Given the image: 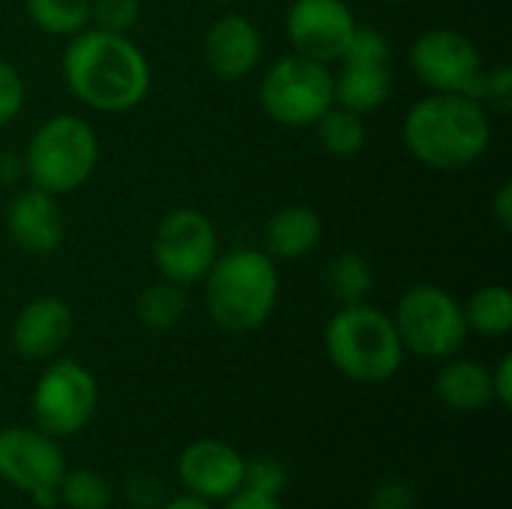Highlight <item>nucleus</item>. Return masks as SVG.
<instances>
[{"label":"nucleus","mask_w":512,"mask_h":509,"mask_svg":"<svg viewBox=\"0 0 512 509\" xmlns=\"http://www.w3.org/2000/svg\"><path fill=\"white\" fill-rule=\"evenodd\" d=\"M486 108H495L501 114H510L512 108V66L498 63L492 69H486L483 84H480V96H477Z\"/></svg>","instance_id":"nucleus-27"},{"label":"nucleus","mask_w":512,"mask_h":509,"mask_svg":"<svg viewBox=\"0 0 512 509\" xmlns=\"http://www.w3.org/2000/svg\"><path fill=\"white\" fill-rule=\"evenodd\" d=\"M6 231L27 255H54L66 240V222L57 195H48L36 186L15 195L6 210Z\"/></svg>","instance_id":"nucleus-15"},{"label":"nucleus","mask_w":512,"mask_h":509,"mask_svg":"<svg viewBox=\"0 0 512 509\" xmlns=\"http://www.w3.org/2000/svg\"><path fill=\"white\" fill-rule=\"evenodd\" d=\"M21 108H24V78L9 60H0V129L9 126L21 114Z\"/></svg>","instance_id":"nucleus-29"},{"label":"nucleus","mask_w":512,"mask_h":509,"mask_svg":"<svg viewBox=\"0 0 512 509\" xmlns=\"http://www.w3.org/2000/svg\"><path fill=\"white\" fill-rule=\"evenodd\" d=\"M219 255V237L207 213L195 207H177L165 213L153 231V261L162 279L177 285H195L207 276Z\"/></svg>","instance_id":"nucleus-8"},{"label":"nucleus","mask_w":512,"mask_h":509,"mask_svg":"<svg viewBox=\"0 0 512 509\" xmlns=\"http://www.w3.org/2000/svg\"><path fill=\"white\" fill-rule=\"evenodd\" d=\"M264 39L255 27L240 12H225L219 15L207 33H204V60L210 72L222 81H243L252 75L261 63Z\"/></svg>","instance_id":"nucleus-14"},{"label":"nucleus","mask_w":512,"mask_h":509,"mask_svg":"<svg viewBox=\"0 0 512 509\" xmlns=\"http://www.w3.org/2000/svg\"><path fill=\"white\" fill-rule=\"evenodd\" d=\"M204 303L222 333L261 330L279 303V270L264 249H231L216 255L204 276Z\"/></svg>","instance_id":"nucleus-3"},{"label":"nucleus","mask_w":512,"mask_h":509,"mask_svg":"<svg viewBox=\"0 0 512 509\" xmlns=\"http://www.w3.org/2000/svg\"><path fill=\"white\" fill-rule=\"evenodd\" d=\"M468 330L501 339L512 330V294L507 285H483L471 294V300L462 306Z\"/></svg>","instance_id":"nucleus-21"},{"label":"nucleus","mask_w":512,"mask_h":509,"mask_svg":"<svg viewBox=\"0 0 512 509\" xmlns=\"http://www.w3.org/2000/svg\"><path fill=\"white\" fill-rule=\"evenodd\" d=\"M324 348L330 363L357 384H384L402 369L405 360L393 315L372 303L342 306L327 321Z\"/></svg>","instance_id":"nucleus-4"},{"label":"nucleus","mask_w":512,"mask_h":509,"mask_svg":"<svg viewBox=\"0 0 512 509\" xmlns=\"http://www.w3.org/2000/svg\"><path fill=\"white\" fill-rule=\"evenodd\" d=\"M390 90V60L342 57V69L333 75V102L357 114L378 111L390 99Z\"/></svg>","instance_id":"nucleus-17"},{"label":"nucleus","mask_w":512,"mask_h":509,"mask_svg":"<svg viewBox=\"0 0 512 509\" xmlns=\"http://www.w3.org/2000/svg\"><path fill=\"white\" fill-rule=\"evenodd\" d=\"M357 30V18L345 0H294L285 15V36L294 54L333 63L342 60Z\"/></svg>","instance_id":"nucleus-11"},{"label":"nucleus","mask_w":512,"mask_h":509,"mask_svg":"<svg viewBox=\"0 0 512 509\" xmlns=\"http://www.w3.org/2000/svg\"><path fill=\"white\" fill-rule=\"evenodd\" d=\"M492 216L498 219V225L501 228H512V183H501L498 186V192L492 195Z\"/></svg>","instance_id":"nucleus-33"},{"label":"nucleus","mask_w":512,"mask_h":509,"mask_svg":"<svg viewBox=\"0 0 512 509\" xmlns=\"http://www.w3.org/2000/svg\"><path fill=\"white\" fill-rule=\"evenodd\" d=\"M324 285L339 306L366 303L375 288V270L360 252H339L324 267Z\"/></svg>","instance_id":"nucleus-20"},{"label":"nucleus","mask_w":512,"mask_h":509,"mask_svg":"<svg viewBox=\"0 0 512 509\" xmlns=\"http://www.w3.org/2000/svg\"><path fill=\"white\" fill-rule=\"evenodd\" d=\"M411 69L435 93L480 96L486 75L480 48L453 27H432L411 45Z\"/></svg>","instance_id":"nucleus-10"},{"label":"nucleus","mask_w":512,"mask_h":509,"mask_svg":"<svg viewBox=\"0 0 512 509\" xmlns=\"http://www.w3.org/2000/svg\"><path fill=\"white\" fill-rule=\"evenodd\" d=\"M288 483V474H285V465L276 462V459H255L246 465V480H243V489H252V492H261V495H273L279 498V492L285 489Z\"/></svg>","instance_id":"nucleus-28"},{"label":"nucleus","mask_w":512,"mask_h":509,"mask_svg":"<svg viewBox=\"0 0 512 509\" xmlns=\"http://www.w3.org/2000/svg\"><path fill=\"white\" fill-rule=\"evenodd\" d=\"M393 324L399 330L402 348L426 360L453 357L462 351L471 333L462 303L441 285L408 288L396 306Z\"/></svg>","instance_id":"nucleus-6"},{"label":"nucleus","mask_w":512,"mask_h":509,"mask_svg":"<svg viewBox=\"0 0 512 509\" xmlns=\"http://www.w3.org/2000/svg\"><path fill=\"white\" fill-rule=\"evenodd\" d=\"M225 509H285L279 504V498L273 495H261V492H252V489H240L237 495H231L225 501Z\"/></svg>","instance_id":"nucleus-32"},{"label":"nucleus","mask_w":512,"mask_h":509,"mask_svg":"<svg viewBox=\"0 0 512 509\" xmlns=\"http://www.w3.org/2000/svg\"><path fill=\"white\" fill-rule=\"evenodd\" d=\"M96 402H99V384L90 375V369H84L75 360L51 363L39 375L30 396L33 420L51 438H69L81 432L90 423Z\"/></svg>","instance_id":"nucleus-9"},{"label":"nucleus","mask_w":512,"mask_h":509,"mask_svg":"<svg viewBox=\"0 0 512 509\" xmlns=\"http://www.w3.org/2000/svg\"><path fill=\"white\" fill-rule=\"evenodd\" d=\"M24 174V159L0 153V183H15Z\"/></svg>","instance_id":"nucleus-34"},{"label":"nucleus","mask_w":512,"mask_h":509,"mask_svg":"<svg viewBox=\"0 0 512 509\" xmlns=\"http://www.w3.org/2000/svg\"><path fill=\"white\" fill-rule=\"evenodd\" d=\"M186 306H189V300H186L183 285L162 279V282L147 285V288L138 294L135 312H138V321H141L147 330L165 333V330H171V327H177V324L183 321Z\"/></svg>","instance_id":"nucleus-23"},{"label":"nucleus","mask_w":512,"mask_h":509,"mask_svg":"<svg viewBox=\"0 0 512 509\" xmlns=\"http://www.w3.org/2000/svg\"><path fill=\"white\" fill-rule=\"evenodd\" d=\"M66 474V459L51 435L42 429L0 432V480L24 495L57 489Z\"/></svg>","instance_id":"nucleus-12"},{"label":"nucleus","mask_w":512,"mask_h":509,"mask_svg":"<svg viewBox=\"0 0 512 509\" xmlns=\"http://www.w3.org/2000/svg\"><path fill=\"white\" fill-rule=\"evenodd\" d=\"M438 399L459 414L483 411L492 399V372L477 360H450L435 378Z\"/></svg>","instance_id":"nucleus-19"},{"label":"nucleus","mask_w":512,"mask_h":509,"mask_svg":"<svg viewBox=\"0 0 512 509\" xmlns=\"http://www.w3.org/2000/svg\"><path fill=\"white\" fill-rule=\"evenodd\" d=\"M72 336V309L60 297L30 300L12 321V345L24 360H51Z\"/></svg>","instance_id":"nucleus-16"},{"label":"nucleus","mask_w":512,"mask_h":509,"mask_svg":"<svg viewBox=\"0 0 512 509\" xmlns=\"http://www.w3.org/2000/svg\"><path fill=\"white\" fill-rule=\"evenodd\" d=\"M63 81L69 93L102 114H123L150 93V63L129 33L87 27L63 51Z\"/></svg>","instance_id":"nucleus-1"},{"label":"nucleus","mask_w":512,"mask_h":509,"mask_svg":"<svg viewBox=\"0 0 512 509\" xmlns=\"http://www.w3.org/2000/svg\"><path fill=\"white\" fill-rule=\"evenodd\" d=\"M30 21L48 36H66L90 27V0H24Z\"/></svg>","instance_id":"nucleus-24"},{"label":"nucleus","mask_w":512,"mask_h":509,"mask_svg":"<svg viewBox=\"0 0 512 509\" xmlns=\"http://www.w3.org/2000/svg\"><path fill=\"white\" fill-rule=\"evenodd\" d=\"M402 138L417 162L435 171H465L489 150V108L474 96L432 93L411 105Z\"/></svg>","instance_id":"nucleus-2"},{"label":"nucleus","mask_w":512,"mask_h":509,"mask_svg":"<svg viewBox=\"0 0 512 509\" xmlns=\"http://www.w3.org/2000/svg\"><path fill=\"white\" fill-rule=\"evenodd\" d=\"M177 477L201 501H228L243 489L246 459L225 441L204 438L189 444L177 459Z\"/></svg>","instance_id":"nucleus-13"},{"label":"nucleus","mask_w":512,"mask_h":509,"mask_svg":"<svg viewBox=\"0 0 512 509\" xmlns=\"http://www.w3.org/2000/svg\"><path fill=\"white\" fill-rule=\"evenodd\" d=\"M492 399L501 405V408H510L512 405V357L504 354L492 372Z\"/></svg>","instance_id":"nucleus-31"},{"label":"nucleus","mask_w":512,"mask_h":509,"mask_svg":"<svg viewBox=\"0 0 512 509\" xmlns=\"http://www.w3.org/2000/svg\"><path fill=\"white\" fill-rule=\"evenodd\" d=\"M162 509H213V507H210V501H201V498H195V495H180V498H171V501H168Z\"/></svg>","instance_id":"nucleus-35"},{"label":"nucleus","mask_w":512,"mask_h":509,"mask_svg":"<svg viewBox=\"0 0 512 509\" xmlns=\"http://www.w3.org/2000/svg\"><path fill=\"white\" fill-rule=\"evenodd\" d=\"M324 234L321 216L306 207V204H288L282 210H276L267 225H264V243H267V255L273 258H306L309 252L318 249Z\"/></svg>","instance_id":"nucleus-18"},{"label":"nucleus","mask_w":512,"mask_h":509,"mask_svg":"<svg viewBox=\"0 0 512 509\" xmlns=\"http://www.w3.org/2000/svg\"><path fill=\"white\" fill-rule=\"evenodd\" d=\"M141 15V0H90V27L129 33Z\"/></svg>","instance_id":"nucleus-26"},{"label":"nucleus","mask_w":512,"mask_h":509,"mask_svg":"<svg viewBox=\"0 0 512 509\" xmlns=\"http://www.w3.org/2000/svg\"><path fill=\"white\" fill-rule=\"evenodd\" d=\"M57 495L69 509H108L114 498L111 483L90 468L66 471L57 486Z\"/></svg>","instance_id":"nucleus-25"},{"label":"nucleus","mask_w":512,"mask_h":509,"mask_svg":"<svg viewBox=\"0 0 512 509\" xmlns=\"http://www.w3.org/2000/svg\"><path fill=\"white\" fill-rule=\"evenodd\" d=\"M24 174L48 195L81 189L99 162V138L78 114H54L36 126L24 150Z\"/></svg>","instance_id":"nucleus-5"},{"label":"nucleus","mask_w":512,"mask_h":509,"mask_svg":"<svg viewBox=\"0 0 512 509\" xmlns=\"http://www.w3.org/2000/svg\"><path fill=\"white\" fill-rule=\"evenodd\" d=\"M210 3H216V6H225V3H231V0H210Z\"/></svg>","instance_id":"nucleus-36"},{"label":"nucleus","mask_w":512,"mask_h":509,"mask_svg":"<svg viewBox=\"0 0 512 509\" xmlns=\"http://www.w3.org/2000/svg\"><path fill=\"white\" fill-rule=\"evenodd\" d=\"M258 99L264 114L288 129H306L321 120L327 108H333V72L327 63L288 54L276 60L258 87Z\"/></svg>","instance_id":"nucleus-7"},{"label":"nucleus","mask_w":512,"mask_h":509,"mask_svg":"<svg viewBox=\"0 0 512 509\" xmlns=\"http://www.w3.org/2000/svg\"><path fill=\"white\" fill-rule=\"evenodd\" d=\"M417 507V492L405 480H384L375 492L369 509H414Z\"/></svg>","instance_id":"nucleus-30"},{"label":"nucleus","mask_w":512,"mask_h":509,"mask_svg":"<svg viewBox=\"0 0 512 509\" xmlns=\"http://www.w3.org/2000/svg\"><path fill=\"white\" fill-rule=\"evenodd\" d=\"M318 129V141L321 147L330 153V156H339V159H351L357 156L363 147H366V123H363V114L357 111H348L342 105H333L321 114V120L315 123Z\"/></svg>","instance_id":"nucleus-22"}]
</instances>
